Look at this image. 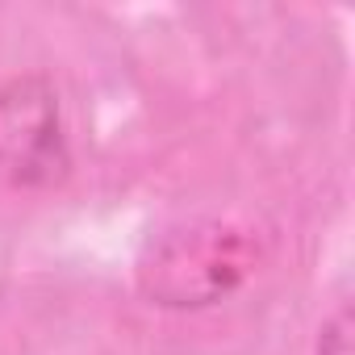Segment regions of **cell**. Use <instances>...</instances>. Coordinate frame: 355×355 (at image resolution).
Returning a JSON list of instances; mask_svg holds the SVG:
<instances>
[{
	"label": "cell",
	"instance_id": "cell-1",
	"mask_svg": "<svg viewBox=\"0 0 355 355\" xmlns=\"http://www.w3.org/2000/svg\"><path fill=\"white\" fill-rule=\"evenodd\" d=\"M263 243L234 218H189L167 226L138 255V293L163 309H205L239 293L259 268Z\"/></svg>",
	"mask_w": 355,
	"mask_h": 355
},
{
	"label": "cell",
	"instance_id": "cell-2",
	"mask_svg": "<svg viewBox=\"0 0 355 355\" xmlns=\"http://www.w3.org/2000/svg\"><path fill=\"white\" fill-rule=\"evenodd\" d=\"M71 175V138L59 88L38 71L0 76V184L55 189Z\"/></svg>",
	"mask_w": 355,
	"mask_h": 355
},
{
	"label": "cell",
	"instance_id": "cell-3",
	"mask_svg": "<svg viewBox=\"0 0 355 355\" xmlns=\"http://www.w3.org/2000/svg\"><path fill=\"white\" fill-rule=\"evenodd\" d=\"M318 355H351V305H338L318 330Z\"/></svg>",
	"mask_w": 355,
	"mask_h": 355
}]
</instances>
